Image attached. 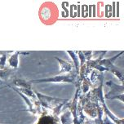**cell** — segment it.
Segmentation results:
<instances>
[{
	"label": "cell",
	"instance_id": "obj_2",
	"mask_svg": "<svg viewBox=\"0 0 124 124\" xmlns=\"http://www.w3.org/2000/svg\"><path fill=\"white\" fill-rule=\"evenodd\" d=\"M62 64H64L63 65H62V70H61V72L63 71V70H65V71H70V70H71V65H68L67 63H65V62H63L61 61Z\"/></svg>",
	"mask_w": 124,
	"mask_h": 124
},
{
	"label": "cell",
	"instance_id": "obj_1",
	"mask_svg": "<svg viewBox=\"0 0 124 124\" xmlns=\"http://www.w3.org/2000/svg\"><path fill=\"white\" fill-rule=\"evenodd\" d=\"M17 56H18V53L15 54L14 56L12 57V59L10 60L9 62H10V65L13 66V67H17V64H18V61H17Z\"/></svg>",
	"mask_w": 124,
	"mask_h": 124
}]
</instances>
